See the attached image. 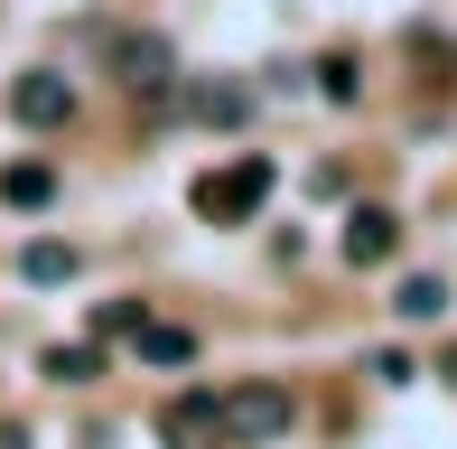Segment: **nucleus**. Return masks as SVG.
Listing matches in <instances>:
<instances>
[{
  "instance_id": "0eeeda50",
  "label": "nucleus",
  "mask_w": 457,
  "mask_h": 449,
  "mask_svg": "<svg viewBox=\"0 0 457 449\" xmlns=\"http://www.w3.org/2000/svg\"><path fill=\"white\" fill-rule=\"evenodd\" d=\"M178 104L196 113L205 131H234V122H253V85H187Z\"/></svg>"
},
{
  "instance_id": "f257e3e1",
  "label": "nucleus",
  "mask_w": 457,
  "mask_h": 449,
  "mask_svg": "<svg viewBox=\"0 0 457 449\" xmlns=\"http://www.w3.org/2000/svg\"><path fill=\"white\" fill-rule=\"evenodd\" d=\"M271 188H280V169L262 150H234L224 169H205L196 188H187V207H196L205 224H253L262 207H271Z\"/></svg>"
},
{
  "instance_id": "4468645a",
  "label": "nucleus",
  "mask_w": 457,
  "mask_h": 449,
  "mask_svg": "<svg viewBox=\"0 0 457 449\" xmlns=\"http://www.w3.org/2000/svg\"><path fill=\"white\" fill-rule=\"evenodd\" d=\"M318 94L327 104H355V56H318Z\"/></svg>"
},
{
  "instance_id": "f8f14e48",
  "label": "nucleus",
  "mask_w": 457,
  "mask_h": 449,
  "mask_svg": "<svg viewBox=\"0 0 457 449\" xmlns=\"http://www.w3.org/2000/svg\"><path fill=\"white\" fill-rule=\"evenodd\" d=\"M47 375H56V384H94L103 356H94V346H47Z\"/></svg>"
},
{
  "instance_id": "9d476101",
  "label": "nucleus",
  "mask_w": 457,
  "mask_h": 449,
  "mask_svg": "<svg viewBox=\"0 0 457 449\" xmlns=\"http://www.w3.org/2000/svg\"><path fill=\"white\" fill-rule=\"evenodd\" d=\"M131 346H140V365H196V337H187V328H159V318H150Z\"/></svg>"
},
{
  "instance_id": "2eb2a0df",
  "label": "nucleus",
  "mask_w": 457,
  "mask_h": 449,
  "mask_svg": "<svg viewBox=\"0 0 457 449\" xmlns=\"http://www.w3.org/2000/svg\"><path fill=\"white\" fill-rule=\"evenodd\" d=\"M373 384H420V365H411L402 346H383V356H373Z\"/></svg>"
},
{
  "instance_id": "423d86ee",
  "label": "nucleus",
  "mask_w": 457,
  "mask_h": 449,
  "mask_svg": "<svg viewBox=\"0 0 457 449\" xmlns=\"http://www.w3.org/2000/svg\"><path fill=\"white\" fill-rule=\"evenodd\" d=\"M402 253V216L392 207H355L345 216V262H355V272H373V262H392Z\"/></svg>"
},
{
  "instance_id": "ddd939ff",
  "label": "nucleus",
  "mask_w": 457,
  "mask_h": 449,
  "mask_svg": "<svg viewBox=\"0 0 457 449\" xmlns=\"http://www.w3.org/2000/svg\"><path fill=\"white\" fill-rule=\"evenodd\" d=\"M94 328H103V337H140V328H150V309H140V300H103Z\"/></svg>"
},
{
  "instance_id": "9b49d317",
  "label": "nucleus",
  "mask_w": 457,
  "mask_h": 449,
  "mask_svg": "<svg viewBox=\"0 0 457 449\" xmlns=\"http://www.w3.org/2000/svg\"><path fill=\"white\" fill-rule=\"evenodd\" d=\"M19 272H29V281H75V243H47V234H37L29 253H19Z\"/></svg>"
},
{
  "instance_id": "39448f33",
  "label": "nucleus",
  "mask_w": 457,
  "mask_h": 449,
  "mask_svg": "<svg viewBox=\"0 0 457 449\" xmlns=\"http://www.w3.org/2000/svg\"><path fill=\"white\" fill-rule=\"evenodd\" d=\"M159 440H169V449H224V402H215V394L159 402Z\"/></svg>"
},
{
  "instance_id": "f03ea898",
  "label": "nucleus",
  "mask_w": 457,
  "mask_h": 449,
  "mask_svg": "<svg viewBox=\"0 0 457 449\" xmlns=\"http://www.w3.org/2000/svg\"><path fill=\"white\" fill-rule=\"evenodd\" d=\"M224 402V449H262V440H280L289 421H299V402H289V384H234V394H215Z\"/></svg>"
},
{
  "instance_id": "7ed1b4c3",
  "label": "nucleus",
  "mask_w": 457,
  "mask_h": 449,
  "mask_svg": "<svg viewBox=\"0 0 457 449\" xmlns=\"http://www.w3.org/2000/svg\"><path fill=\"white\" fill-rule=\"evenodd\" d=\"M112 75H121V94H140V104H169L178 94V56H169V38H150V29H131L112 47Z\"/></svg>"
},
{
  "instance_id": "6e6552de",
  "label": "nucleus",
  "mask_w": 457,
  "mask_h": 449,
  "mask_svg": "<svg viewBox=\"0 0 457 449\" xmlns=\"http://www.w3.org/2000/svg\"><path fill=\"white\" fill-rule=\"evenodd\" d=\"M448 300H457V291H448L439 272H411L402 291H392V318H411V328H429V318H448Z\"/></svg>"
},
{
  "instance_id": "1a4fd4ad",
  "label": "nucleus",
  "mask_w": 457,
  "mask_h": 449,
  "mask_svg": "<svg viewBox=\"0 0 457 449\" xmlns=\"http://www.w3.org/2000/svg\"><path fill=\"white\" fill-rule=\"evenodd\" d=\"M47 197H56V169H37V159H19V169H0V207H47Z\"/></svg>"
},
{
  "instance_id": "20e7f679",
  "label": "nucleus",
  "mask_w": 457,
  "mask_h": 449,
  "mask_svg": "<svg viewBox=\"0 0 457 449\" xmlns=\"http://www.w3.org/2000/svg\"><path fill=\"white\" fill-rule=\"evenodd\" d=\"M10 113L29 122V131H66V122H75V85H66V75H47V66H29V75L10 85Z\"/></svg>"
},
{
  "instance_id": "dca6fc26",
  "label": "nucleus",
  "mask_w": 457,
  "mask_h": 449,
  "mask_svg": "<svg viewBox=\"0 0 457 449\" xmlns=\"http://www.w3.org/2000/svg\"><path fill=\"white\" fill-rule=\"evenodd\" d=\"M0 449H29V431H0Z\"/></svg>"
},
{
  "instance_id": "f3484780",
  "label": "nucleus",
  "mask_w": 457,
  "mask_h": 449,
  "mask_svg": "<svg viewBox=\"0 0 457 449\" xmlns=\"http://www.w3.org/2000/svg\"><path fill=\"white\" fill-rule=\"evenodd\" d=\"M448 384H457V356H448Z\"/></svg>"
}]
</instances>
